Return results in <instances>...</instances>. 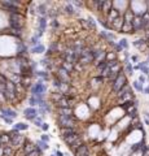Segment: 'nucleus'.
Returning a JSON list of instances; mask_svg holds the SVG:
<instances>
[{
  "label": "nucleus",
  "instance_id": "f3484780",
  "mask_svg": "<svg viewBox=\"0 0 149 156\" xmlns=\"http://www.w3.org/2000/svg\"><path fill=\"white\" fill-rule=\"evenodd\" d=\"M121 16V13H119V10L117 9V8H113L112 10H110L109 13H108V16H106V18H108V21H109V25H110V22H113L115 18H118Z\"/></svg>",
  "mask_w": 149,
  "mask_h": 156
},
{
  "label": "nucleus",
  "instance_id": "0eeeda50",
  "mask_svg": "<svg viewBox=\"0 0 149 156\" xmlns=\"http://www.w3.org/2000/svg\"><path fill=\"white\" fill-rule=\"evenodd\" d=\"M61 57L64 58V61H68V63L73 64V65H75V64L78 63V60H79V56L71 48L65 49V51L61 54Z\"/></svg>",
  "mask_w": 149,
  "mask_h": 156
},
{
  "label": "nucleus",
  "instance_id": "7ed1b4c3",
  "mask_svg": "<svg viewBox=\"0 0 149 156\" xmlns=\"http://www.w3.org/2000/svg\"><path fill=\"white\" fill-rule=\"evenodd\" d=\"M47 91V86L45 83H43L42 81H38L36 83L31 86V94L32 96L38 98V99H44V93Z\"/></svg>",
  "mask_w": 149,
  "mask_h": 156
},
{
  "label": "nucleus",
  "instance_id": "a211bd4d",
  "mask_svg": "<svg viewBox=\"0 0 149 156\" xmlns=\"http://www.w3.org/2000/svg\"><path fill=\"white\" fill-rule=\"evenodd\" d=\"M35 148H36L35 144H32L30 141H26L25 142V144H23V147H22V151L25 152V155H27V154H30V152H32Z\"/></svg>",
  "mask_w": 149,
  "mask_h": 156
},
{
  "label": "nucleus",
  "instance_id": "79ce46f5",
  "mask_svg": "<svg viewBox=\"0 0 149 156\" xmlns=\"http://www.w3.org/2000/svg\"><path fill=\"white\" fill-rule=\"evenodd\" d=\"M7 82H8V78L5 77L4 74L0 73V83H1V85H7Z\"/></svg>",
  "mask_w": 149,
  "mask_h": 156
},
{
  "label": "nucleus",
  "instance_id": "9d476101",
  "mask_svg": "<svg viewBox=\"0 0 149 156\" xmlns=\"http://www.w3.org/2000/svg\"><path fill=\"white\" fill-rule=\"evenodd\" d=\"M57 79L60 81V82H64V83H68L70 82V76H69V73L65 70L64 68H59V70H57Z\"/></svg>",
  "mask_w": 149,
  "mask_h": 156
},
{
  "label": "nucleus",
  "instance_id": "1a4fd4ad",
  "mask_svg": "<svg viewBox=\"0 0 149 156\" xmlns=\"http://www.w3.org/2000/svg\"><path fill=\"white\" fill-rule=\"evenodd\" d=\"M132 27L134 31H140V30H145V22L141 16H135L132 20Z\"/></svg>",
  "mask_w": 149,
  "mask_h": 156
},
{
  "label": "nucleus",
  "instance_id": "e433bc0d",
  "mask_svg": "<svg viewBox=\"0 0 149 156\" xmlns=\"http://www.w3.org/2000/svg\"><path fill=\"white\" fill-rule=\"evenodd\" d=\"M137 68H139V69H141V70H143V73H144V74H149V68H148L147 65H145V63H141L139 66H137Z\"/></svg>",
  "mask_w": 149,
  "mask_h": 156
},
{
  "label": "nucleus",
  "instance_id": "de8ad7c7",
  "mask_svg": "<svg viewBox=\"0 0 149 156\" xmlns=\"http://www.w3.org/2000/svg\"><path fill=\"white\" fill-rule=\"evenodd\" d=\"M51 26H52V27H54V29H56V27L59 26V22H57V20H56V18H54L53 21L51 22Z\"/></svg>",
  "mask_w": 149,
  "mask_h": 156
},
{
  "label": "nucleus",
  "instance_id": "f03ea898",
  "mask_svg": "<svg viewBox=\"0 0 149 156\" xmlns=\"http://www.w3.org/2000/svg\"><path fill=\"white\" fill-rule=\"evenodd\" d=\"M4 96L7 102H16L17 100V93H16V85L10 79H8L7 85H5V91Z\"/></svg>",
  "mask_w": 149,
  "mask_h": 156
},
{
  "label": "nucleus",
  "instance_id": "473e14b6",
  "mask_svg": "<svg viewBox=\"0 0 149 156\" xmlns=\"http://www.w3.org/2000/svg\"><path fill=\"white\" fill-rule=\"evenodd\" d=\"M13 129H16L17 132H20V130H27V129H29V125L23 124V122H18V124L14 125V127H13Z\"/></svg>",
  "mask_w": 149,
  "mask_h": 156
},
{
  "label": "nucleus",
  "instance_id": "f257e3e1",
  "mask_svg": "<svg viewBox=\"0 0 149 156\" xmlns=\"http://www.w3.org/2000/svg\"><path fill=\"white\" fill-rule=\"evenodd\" d=\"M10 135V143H12V147L14 150H21L23 147L25 142H26V138L23 135H20V133L16 129H13L12 132L9 133Z\"/></svg>",
  "mask_w": 149,
  "mask_h": 156
},
{
  "label": "nucleus",
  "instance_id": "f704fd0d",
  "mask_svg": "<svg viewBox=\"0 0 149 156\" xmlns=\"http://www.w3.org/2000/svg\"><path fill=\"white\" fill-rule=\"evenodd\" d=\"M31 52L32 54H42V52H44V47L42 44H39V46H36V47H32Z\"/></svg>",
  "mask_w": 149,
  "mask_h": 156
},
{
  "label": "nucleus",
  "instance_id": "c85d7f7f",
  "mask_svg": "<svg viewBox=\"0 0 149 156\" xmlns=\"http://www.w3.org/2000/svg\"><path fill=\"white\" fill-rule=\"evenodd\" d=\"M117 60V55L115 52H108L105 55V61L106 63H110V61H115Z\"/></svg>",
  "mask_w": 149,
  "mask_h": 156
},
{
  "label": "nucleus",
  "instance_id": "7c9ffc66",
  "mask_svg": "<svg viewBox=\"0 0 149 156\" xmlns=\"http://www.w3.org/2000/svg\"><path fill=\"white\" fill-rule=\"evenodd\" d=\"M82 144H83V141H82V138H79V139H77V141L74 142L73 144H71V146H70V148L73 150V151H77V150H78L79 147L82 146Z\"/></svg>",
  "mask_w": 149,
  "mask_h": 156
},
{
  "label": "nucleus",
  "instance_id": "f8f14e48",
  "mask_svg": "<svg viewBox=\"0 0 149 156\" xmlns=\"http://www.w3.org/2000/svg\"><path fill=\"white\" fill-rule=\"evenodd\" d=\"M123 24H125V21H123V16H119L118 18H115L113 22H110V29H114V30H119L122 29Z\"/></svg>",
  "mask_w": 149,
  "mask_h": 156
},
{
  "label": "nucleus",
  "instance_id": "423d86ee",
  "mask_svg": "<svg viewBox=\"0 0 149 156\" xmlns=\"http://www.w3.org/2000/svg\"><path fill=\"white\" fill-rule=\"evenodd\" d=\"M126 85H127V78H126V76H125L123 72H121L119 76L115 78V79L113 81V83H112L113 91H114V93H118V91H119L122 87H125Z\"/></svg>",
  "mask_w": 149,
  "mask_h": 156
},
{
  "label": "nucleus",
  "instance_id": "4c0bfd02",
  "mask_svg": "<svg viewBox=\"0 0 149 156\" xmlns=\"http://www.w3.org/2000/svg\"><path fill=\"white\" fill-rule=\"evenodd\" d=\"M30 43L32 44V47L39 46V38H38V37H35V35H34V37L31 38V40H30Z\"/></svg>",
  "mask_w": 149,
  "mask_h": 156
},
{
  "label": "nucleus",
  "instance_id": "a19ab883",
  "mask_svg": "<svg viewBox=\"0 0 149 156\" xmlns=\"http://www.w3.org/2000/svg\"><path fill=\"white\" fill-rule=\"evenodd\" d=\"M134 87L136 88L137 91H140V93L143 91V86L140 85V82H137V81H135V82H134Z\"/></svg>",
  "mask_w": 149,
  "mask_h": 156
},
{
  "label": "nucleus",
  "instance_id": "2f4dec72",
  "mask_svg": "<svg viewBox=\"0 0 149 156\" xmlns=\"http://www.w3.org/2000/svg\"><path fill=\"white\" fill-rule=\"evenodd\" d=\"M122 33H132L134 31V27H132V24H123L122 29H121Z\"/></svg>",
  "mask_w": 149,
  "mask_h": 156
},
{
  "label": "nucleus",
  "instance_id": "72a5a7b5",
  "mask_svg": "<svg viewBox=\"0 0 149 156\" xmlns=\"http://www.w3.org/2000/svg\"><path fill=\"white\" fill-rule=\"evenodd\" d=\"M64 12L68 13V15H74V13H75V9H74V7L71 4H66L64 7Z\"/></svg>",
  "mask_w": 149,
  "mask_h": 156
},
{
  "label": "nucleus",
  "instance_id": "39448f33",
  "mask_svg": "<svg viewBox=\"0 0 149 156\" xmlns=\"http://www.w3.org/2000/svg\"><path fill=\"white\" fill-rule=\"evenodd\" d=\"M93 61V55H92V48H90V47H86V48L82 51L81 56H79V60L78 63L82 64L83 66L88 65V64H91Z\"/></svg>",
  "mask_w": 149,
  "mask_h": 156
},
{
  "label": "nucleus",
  "instance_id": "412c9836",
  "mask_svg": "<svg viewBox=\"0 0 149 156\" xmlns=\"http://www.w3.org/2000/svg\"><path fill=\"white\" fill-rule=\"evenodd\" d=\"M3 156H16V150L12 146L3 147Z\"/></svg>",
  "mask_w": 149,
  "mask_h": 156
},
{
  "label": "nucleus",
  "instance_id": "49530a36",
  "mask_svg": "<svg viewBox=\"0 0 149 156\" xmlns=\"http://www.w3.org/2000/svg\"><path fill=\"white\" fill-rule=\"evenodd\" d=\"M1 118L4 120V121L7 122V124H12V121H13L12 118H8V117H5V116H3V115H1Z\"/></svg>",
  "mask_w": 149,
  "mask_h": 156
},
{
  "label": "nucleus",
  "instance_id": "603ef678",
  "mask_svg": "<svg viewBox=\"0 0 149 156\" xmlns=\"http://www.w3.org/2000/svg\"><path fill=\"white\" fill-rule=\"evenodd\" d=\"M139 79H140V82H141V83H143V82H145V77H144V76H141V77L139 78Z\"/></svg>",
  "mask_w": 149,
  "mask_h": 156
},
{
  "label": "nucleus",
  "instance_id": "b1692460",
  "mask_svg": "<svg viewBox=\"0 0 149 156\" xmlns=\"http://www.w3.org/2000/svg\"><path fill=\"white\" fill-rule=\"evenodd\" d=\"M31 85V76H21V86L23 88L30 87Z\"/></svg>",
  "mask_w": 149,
  "mask_h": 156
},
{
  "label": "nucleus",
  "instance_id": "ddd939ff",
  "mask_svg": "<svg viewBox=\"0 0 149 156\" xmlns=\"http://www.w3.org/2000/svg\"><path fill=\"white\" fill-rule=\"evenodd\" d=\"M0 4H1L4 8H7L8 10H10L12 13H18V10H20V7L16 5V4H13L12 1H0Z\"/></svg>",
  "mask_w": 149,
  "mask_h": 156
},
{
  "label": "nucleus",
  "instance_id": "6e6d98bb",
  "mask_svg": "<svg viewBox=\"0 0 149 156\" xmlns=\"http://www.w3.org/2000/svg\"><path fill=\"white\" fill-rule=\"evenodd\" d=\"M71 31H73V29H68V30H66L65 33H68V34H69V33H71Z\"/></svg>",
  "mask_w": 149,
  "mask_h": 156
},
{
  "label": "nucleus",
  "instance_id": "393cba45",
  "mask_svg": "<svg viewBox=\"0 0 149 156\" xmlns=\"http://www.w3.org/2000/svg\"><path fill=\"white\" fill-rule=\"evenodd\" d=\"M9 143H10V135H9V133L0 134V144H3V146H8Z\"/></svg>",
  "mask_w": 149,
  "mask_h": 156
},
{
  "label": "nucleus",
  "instance_id": "5fc2aeb1",
  "mask_svg": "<svg viewBox=\"0 0 149 156\" xmlns=\"http://www.w3.org/2000/svg\"><path fill=\"white\" fill-rule=\"evenodd\" d=\"M132 61H137V56H132Z\"/></svg>",
  "mask_w": 149,
  "mask_h": 156
},
{
  "label": "nucleus",
  "instance_id": "cd10ccee",
  "mask_svg": "<svg viewBox=\"0 0 149 156\" xmlns=\"http://www.w3.org/2000/svg\"><path fill=\"white\" fill-rule=\"evenodd\" d=\"M61 68H64L68 73H70V72L74 70V65L73 64H70V63H68V61H62V66Z\"/></svg>",
  "mask_w": 149,
  "mask_h": 156
},
{
  "label": "nucleus",
  "instance_id": "c756f323",
  "mask_svg": "<svg viewBox=\"0 0 149 156\" xmlns=\"http://www.w3.org/2000/svg\"><path fill=\"white\" fill-rule=\"evenodd\" d=\"M48 143H45V142H43V141H38L36 142V148L38 150H40V151H45V150H48Z\"/></svg>",
  "mask_w": 149,
  "mask_h": 156
},
{
  "label": "nucleus",
  "instance_id": "58836bf2",
  "mask_svg": "<svg viewBox=\"0 0 149 156\" xmlns=\"http://www.w3.org/2000/svg\"><path fill=\"white\" fill-rule=\"evenodd\" d=\"M126 72H127V74H128V76H131V74H132V72H134V69H132L131 64H130L128 61H126Z\"/></svg>",
  "mask_w": 149,
  "mask_h": 156
},
{
  "label": "nucleus",
  "instance_id": "3c124183",
  "mask_svg": "<svg viewBox=\"0 0 149 156\" xmlns=\"http://www.w3.org/2000/svg\"><path fill=\"white\" fill-rule=\"evenodd\" d=\"M42 127H43V130H48V127H49V126H48V124H43V125H42Z\"/></svg>",
  "mask_w": 149,
  "mask_h": 156
},
{
  "label": "nucleus",
  "instance_id": "864d4df0",
  "mask_svg": "<svg viewBox=\"0 0 149 156\" xmlns=\"http://www.w3.org/2000/svg\"><path fill=\"white\" fill-rule=\"evenodd\" d=\"M56 155H57V156H64V154H62V152H60V151H57Z\"/></svg>",
  "mask_w": 149,
  "mask_h": 156
},
{
  "label": "nucleus",
  "instance_id": "bb28decb",
  "mask_svg": "<svg viewBox=\"0 0 149 156\" xmlns=\"http://www.w3.org/2000/svg\"><path fill=\"white\" fill-rule=\"evenodd\" d=\"M36 12L40 15V17H45V15H47V7H45V4H40V5H38Z\"/></svg>",
  "mask_w": 149,
  "mask_h": 156
},
{
  "label": "nucleus",
  "instance_id": "a878e982",
  "mask_svg": "<svg viewBox=\"0 0 149 156\" xmlns=\"http://www.w3.org/2000/svg\"><path fill=\"white\" fill-rule=\"evenodd\" d=\"M59 115L60 116H68V117H74L73 116V111L71 108H59Z\"/></svg>",
  "mask_w": 149,
  "mask_h": 156
},
{
  "label": "nucleus",
  "instance_id": "4468645a",
  "mask_svg": "<svg viewBox=\"0 0 149 156\" xmlns=\"http://www.w3.org/2000/svg\"><path fill=\"white\" fill-rule=\"evenodd\" d=\"M0 112H1V115L3 116H5V117H8V118H16L18 115H17V112L16 111H13V109H10V108H0Z\"/></svg>",
  "mask_w": 149,
  "mask_h": 156
},
{
  "label": "nucleus",
  "instance_id": "8fccbe9b",
  "mask_svg": "<svg viewBox=\"0 0 149 156\" xmlns=\"http://www.w3.org/2000/svg\"><path fill=\"white\" fill-rule=\"evenodd\" d=\"M73 4L77 5V7H82V5H83V3H81V1H73Z\"/></svg>",
  "mask_w": 149,
  "mask_h": 156
},
{
  "label": "nucleus",
  "instance_id": "ea45409f",
  "mask_svg": "<svg viewBox=\"0 0 149 156\" xmlns=\"http://www.w3.org/2000/svg\"><path fill=\"white\" fill-rule=\"evenodd\" d=\"M40 155H42V152H40V150L35 148L32 152H30V154H27V155H25V156H40Z\"/></svg>",
  "mask_w": 149,
  "mask_h": 156
},
{
  "label": "nucleus",
  "instance_id": "c03bdc74",
  "mask_svg": "<svg viewBox=\"0 0 149 156\" xmlns=\"http://www.w3.org/2000/svg\"><path fill=\"white\" fill-rule=\"evenodd\" d=\"M36 76H39V77H43L44 79H47V78H48V74H47L45 72H36Z\"/></svg>",
  "mask_w": 149,
  "mask_h": 156
},
{
  "label": "nucleus",
  "instance_id": "4be33fe9",
  "mask_svg": "<svg viewBox=\"0 0 149 156\" xmlns=\"http://www.w3.org/2000/svg\"><path fill=\"white\" fill-rule=\"evenodd\" d=\"M135 15L132 13L131 9H127L125 12V16H123V21H125V24H132V20H134Z\"/></svg>",
  "mask_w": 149,
  "mask_h": 156
},
{
  "label": "nucleus",
  "instance_id": "2eb2a0df",
  "mask_svg": "<svg viewBox=\"0 0 149 156\" xmlns=\"http://www.w3.org/2000/svg\"><path fill=\"white\" fill-rule=\"evenodd\" d=\"M113 9V3L110 1V0H103V4H101V12L105 13V15L108 16V13L110 12V10Z\"/></svg>",
  "mask_w": 149,
  "mask_h": 156
},
{
  "label": "nucleus",
  "instance_id": "dca6fc26",
  "mask_svg": "<svg viewBox=\"0 0 149 156\" xmlns=\"http://www.w3.org/2000/svg\"><path fill=\"white\" fill-rule=\"evenodd\" d=\"M75 156H90V150H88L87 144H82L78 150L75 151Z\"/></svg>",
  "mask_w": 149,
  "mask_h": 156
},
{
  "label": "nucleus",
  "instance_id": "09e8293b",
  "mask_svg": "<svg viewBox=\"0 0 149 156\" xmlns=\"http://www.w3.org/2000/svg\"><path fill=\"white\" fill-rule=\"evenodd\" d=\"M34 124L36 125V126H42V121H40V118H35L34 120Z\"/></svg>",
  "mask_w": 149,
  "mask_h": 156
},
{
  "label": "nucleus",
  "instance_id": "37998d69",
  "mask_svg": "<svg viewBox=\"0 0 149 156\" xmlns=\"http://www.w3.org/2000/svg\"><path fill=\"white\" fill-rule=\"evenodd\" d=\"M119 46L122 47V49H123V48H127V47H128V43H127V40H126V39H121V42H119Z\"/></svg>",
  "mask_w": 149,
  "mask_h": 156
},
{
  "label": "nucleus",
  "instance_id": "a18cd8bd",
  "mask_svg": "<svg viewBox=\"0 0 149 156\" xmlns=\"http://www.w3.org/2000/svg\"><path fill=\"white\" fill-rule=\"evenodd\" d=\"M40 141H43V142H45V143H48V141H49V136L47 135V134H43L42 135V139Z\"/></svg>",
  "mask_w": 149,
  "mask_h": 156
},
{
  "label": "nucleus",
  "instance_id": "5701e85b",
  "mask_svg": "<svg viewBox=\"0 0 149 156\" xmlns=\"http://www.w3.org/2000/svg\"><path fill=\"white\" fill-rule=\"evenodd\" d=\"M38 26H39V29H38V31L39 33H43L45 31V27H47V18L45 17H39V20H38Z\"/></svg>",
  "mask_w": 149,
  "mask_h": 156
},
{
  "label": "nucleus",
  "instance_id": "4d7b16f0",
  "mask_svg": "<svg viewBox=\"0 0 149 156\" xmlns=\"http://www.w3.org/2000/svg\"><path fill=\"white\" fill-rule=\"evenodd\" d=\"M51 156H54V155H51Z\"/></svg>",
  "mask_w": 149,
  "mask_h": 156
},
{
  "label": "nucleus",
  "instance_id": "c9c22d12",
  "mask_svg": "<svg viewBox=\"0 0 149 156\" xmlns=\"http://www.w3.org/2000/svg\"><path fill=\"white\" fill-rule=\"evenodd\" d=\"M43 100L42 99H38V98H35V96H31L30 98V105H36V104H40V103H42Z\"/></svg>",
  "mask_w": 149,
  "mask_h": 156
},
{
  "label": "nucleus",
  "instance_id": "9b49d317",
  "mask_svg": "<svg viewBox=\"0 0 149 156\" xmlns=\"http://www.w3.org/2000/svg\"><path fill=\"white\" fill-rule=\"evenodd\" d=\"M23 115L27 120L34 121V120L36 118V116H38V111L35 109V108H32V107H29V108H26V109L23 111Z\"/></svg>",
  "mask_w": 149,
  "mask_h": 156
},
{
  "label": "nucleus",
  "instance_id": "aec40b11",
  "mask_svg": "<svg viewBox=\"0 0 149 156\" xmlns=\"http://www.w3.org/2000/svg\"><path fill=\"white\" fill-rule=\"evenodd\" d=\"M81 136H79L78 133H75V134H71V135H69V136H66V138H64V142L68 146H71V144L74 143V142L77 141V139H79Z\"/></svg>",
  "mask_w": 149,
  "mask_h": 156
},
{
  "label": "nucleus",
  "instance_id": "6e6552de",
  "mask_svg": "<svg viewBox=\"0 0 149 156\" xmlns=\"http://www.w3.org/2000/svg\"><path fill=\"white\" fill-rule=\"evenodd\" d=\"M57 122L61 127H74L75 122H74V117H68V116H60L57 117Z\"/></svg>",
  "mask_w": 149,
  "mask_h": 156
},
{
  "label": "nucleus",
  "instance_id": "20e7f679",
  "mask_svg": "<svg viewBox=\"0 0 149 156\" xmlns=\"http://www.w3.org/2000/svg\"><path fill=\"white\" fill-rule=\"evenodd\" d=\"M10 27L16 30H21L22 26L25 25V17L21 16L20 13H10Z\"/></svg>",
  "mask_w": 149,
  "mask_h": 156
},
{
  "label": "nucleus",
  "instance_id": "6ab92c4d",
  "mask_svg": "<svg viewBox=\"0 0 149 156\" xmlns=\"http://www.w3.org/2000/svg\"><path fill=\"white\" fill-rule=\"evenodd\" d=\"M75 129L74 127H61L60 129V134H61L62 138H66V136L71 135V134H75Z\"/></svg>",
  "mask_w": 149,
  "mask_h": 156
}]
</instances>
